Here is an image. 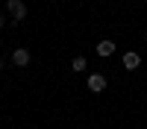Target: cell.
I'll list each match as a JSON object with an SVG mask.
<instances>
[{"mask_svg":"<svg viewBox=\"0 0 147 129\" xmlns=\"http://www.w3.org/2000/svg\"><path fill=\"white\" fill-rule=\"evenodd\" d=\"M144 41H147V32H144Z\"/></svg>","mask_w":147,"mask_h":129,"instance_id":"cell-8","label":"cell"},{"mask_svg":"<svg viewBox=\"0 0 147 129\" xmlns=\"http://www.w3.org/2000/svg\"><path fill=\"white\" fill-rule=\"evenodd\" d=\"M85 85H88L91 94H103V91H106V76H103V74H88Z\"/></svg>","mask_w":147,"mask_h":129,"instance_id":"cell-2","label":"cell"},{"mask_svg":"<svg viewBox=\"0 0 147 129\" xmlns=\"http://www.w3.org/2000/svg\"><path fill=\"white\" fill-rule=\"evenodd\" d=\"M115 50H118V44H115V41H109V38L97 41V56H100V59H112Z\"/></svg>","mask_w":147,"mask_h":129,"instance_id":"cell-3","label":"cell"},{"mask_svg":"<svg viewBox=\"0 0 147 129\" xmlns=\"http://www.w3.org/2000/svg\"><path fill=\"white\" fill-rule=\"evenodd\" d=\"M32 129H38V126H32Z\"/></svg>","mask_w":147,"mask_h":129,"instance_id":"cell-9","label":"cell"},{"mask_svg":"<svg viewBox=\"0 0 147 129\" xmlns=\"http://www.w3.org/2000/svg\"><path fill=\"white\" fill-rule=\"evenodd\" d=\"M85 68H88V62H85V56H74V62H71V70H74V74H82Z\"/></svg>","mask_w":147,"mask_h":129,"instance_id":"cell-6","label":"cell"},{"mask_svg":"<svg viewBox=\"0 0 147 129\" xmlns=\"http://www.w3.org/2000/svg\"><path fill=\"white\" fill-rule=\"evenodd\" d=\"M6 12H9L12 21H24V18L30 15V9H27L24 0H6Z\"/></svg>","mask_w":147,"mask_h":129,"instance_id":"cell-1","label":"cell"},{"mask_svg":"<svg viewBox=\"0 0 147 129\" xmlns=\"http://www.w3.org/2000/svg\"><path fill=\"white\" fill-rule=\"evenodd\" d=\"M6 27V15H0V29H3Z\"/></svg>","mask_w":147,"mask_h":129,"instance_id":"cell-7","label":"cell"},{"mask_svg":"<svg viewBox=\"0 0 147 129\" xmlns=\"http://www.w3.org/2000/svg\"><path fill=\"white\" fill-rule=\"evenodd\" d=\"M141 65V56L136 53V50H129V53H124V70H136Z\"/></svg>","mask_w":147,"mask_h":129,"instance_id":"cell-5","label":"cell"},{"mask_svg":"<svg viewBox=\"0 0 147 129\" xmlns=\"http://www.w3.org/2000/svg\"><path fill=\"white\" fill-rule=\"evenodd\" d=\"M12 65H15V68H27L30 65V50H27V47H18V50L12 53Z\"/></svg>","mask_w":147,"mask_h":129,"instance_id":"cell-4","label":"cell"}]
</instances>
